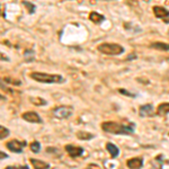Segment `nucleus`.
Listing matches in <instances>:
<instances>
[{"mask_svg": "<svg viewBox=\"0 0 169 169\" xmlns=\"http://www.w3.org/2000/svg\"><path fill=\"white\" fill-rule=\"evenodd\" d=\"M76 135H77V138H78L79 140H91V139L95 138V135L92 134V133L85 132V131H78L76 133Z\"/></svg>", "mask_w": 169, "mask_h": 169, "instance_id": "obj_17", "label": "nucleus"}, {"mask_svg": "<svg viewBox=\"0 0 169 169\" xmlns=\"http://www.w3.org/2000/svg\"><path fill=\"white\" fill-rule=\"evenodd\" d=\"M106 149H107V151L109 152V155H111V157L112 158L118 157V155H120V149L117 148V146H115L114 143H112V142H107Z\"/></svg>", "mask_w": 169, "mask_h": 169, "instance_id": "obj_12", "label": "nucleus"}, {"mask_svg": "<svg viewBox=\"0 0 169 169\" xmlns=\"http://www.w3.org/2000/svg\"><path fill=\"white\" fill-rule=\"evenodd\" d=\"M23 6L26 7L28 14H34L35 10H36V6L34 3H32V2H29V1H23Z\"/></svg>", "mask_w": 169, "mask_h": 169, "instance_id": "obj_20", "label": "nucleus"}, {"mask_svg": "<svg viewBox=\"0 0 169 169\" xmlns=\"http://www.w3.org/2000/svg\"><path fill=\"white\" fill-rule=\"evenodd\" d=\"M150 47L153 50H158V51H169V44L164 43V42H153L150 44Z\"/></svg>", "mask_w": 169, "mask_h": 169, "instance_id": "obj_15", "label": "nucleus"}, {"mask_svg": "<svg viewBox=\"0 0 169 169\" xmlns=\"http://www.w3.org/2000/svg\"><path fill=\"white\" fill-rule=\"evenodd\" d=\"M169 114V103H161L157 108V115L167 116Z\"/></svg>", "mask_w": 169, "mask_h": 169, "instance_id": "obj_14", "label": "nucleus"}, {"mask_svg": "<svg viewBox=\"0 0 169 169\" xmlns=\"http://www.w3.org/2000/svg\"><path fill=\"white\" fill-rule=\"evenodd\" d=\"M101 129L103 131L112 134H118V135H130L134 133V127L131 125H125V124L118 123V122H103L101 123Z\"/></svg>", "mask_w": 169, "mask_h": 169, "instance_id": "obj_1", "label": "nucleus"}, {"mask_svg": "<svg viewBox=\"0 0 169 169\" xmlns=\"http://www.w3.org/2000/svg\"><path fill=\"white\" fill-rule=\"evenodd\" d=\"M29 77L42 83H63L64 78L61 75H53V73H45V72H32Z\"/></svg>", "mask_w": 169, "mask_h": 169, "instance_id": "obj_2", "label": "nucleus"}, {"mask_svg": "<svg viewBox=\"0 0 169 169\" xmlns=\"http://www.w3.org/2000/svg\"><path fill=\"white\" fill-rule=\"evenodd\" d=\"M29 101L32 104L36 105V106H45L47 105V101H45L44 98H41V97H29Z\"/></svg>", "mask_w": 169, "mask_h": 169, "instance_id": "obj_18", "label": "nucleus"}, {"mask_svg": "<svg viewBox=\"0 0 169 169\" xmlns=\"http://www.w3.org/2000/svg\"><path fill=\"white\" fill-rule=\"evenodd\" d=\"M89 19L92 23H95V24H101V23L105 21V16L101 15L97 11H91L89 14Z\"/></svg>", "mask_w": 169, "mask_h": 169, "instance_id": "obj_13", "label": "nucleus"}, {"mask_svg": "<svg viewBox=\"0 0 169 169\" xmlns=\"http://www.w3.org/2000/svg\"><path fill=\"white\" fill-rule=\"evenodd\" d=\"M6 169H21V167H14V166H8V167H6Z\"/></svg>", "mask_w": 169, "mask_h": 169, "instance_id": "obj_27", "label": "nucleus"}, {"mask_svg": "<svg viewBox=\"0 0 169 169\" xmlns=\"http://www.w3.org/2000/svg\"><path fill=\"white\" fill-rule=\"evenodd\" d=\"M3 80H5V81H9L8 83H10V85H14V86H21V85H22V82H21L19 80H16V79L5 78Z\"/></svg>", "mask_w": 169, "mask_h": 169, "instance_id": "obj_24", "label": "nucleus"}, {"mask_svg": "<svg viewBox=\"0 0 169 169\" xmlns=\"http://www.w3.org/2000/svg\"><path fill=\"white\" fill-rule=\"evenodd\" d=\"M0 155H1V160H2V159H3V158H7V157H8V156H7V155H6V153H3V152H2V151H1V153H0Z\"/></svg>", "mask_w": 169, "mask_h": 169, "instance_id": "obj_28", "label": "nucleus"}, {"mask_svg": "<svg viewBox=\"0 0 169 169\" xmlns=\"http://www.w3.org/2000/svg\"><path fill=\"white\" fill-rule=\"evenodd\" d=\"M10 134V131L7 129V127H5V126H0V139L1 140H3L5 138H7L8 135Z\"/></svg>", "mask_w": 169, "mask_h": 169, "instance_id": "obj_22", "label": "nucleus"}, {"mask_svg": "<svg viewBox=\"0 0 169 169\" xmlns=\"http://www.w3.org/2000/svg\"><path fill=\"white\" fill-rule=\"evenodd\" d=\"M22 118L26 122L29 123H36V124H42L43 120L41 118V116L36 112H26L22 114Z\"/></svg>", "mask_w": 169, "mask_h": 169, "instance_id": "obj_7", "label": "nucleus"}, {"mask_svg": "<svg viewBox=\"0 0 169 169\" xmlns=\"http://www.w3.org/2000/svg\"><path fill=\"white\" fill-rule=\"evenodd\" d=\"M23 56H24L25 62H33L34 60H35V51H34L33 49H26L24 51Z\"/></svg>", "mask_w": 169, "mask_h": 169, "instance_id": "obj_16", "label": "nucleus"}, {"mask_svg": "<svg viewBox=\"0 0 169 169\" xmlns=\"http://www.w3.org/2000/svg\"><path fill=\"white\" fill-rule=\"evenodd\" d=\"M26 146V141H18V140H10L6 143V146L8 148V150H10L11 152L15 153H22L24 146Z\"/></svg>", "mask_w": 169, "mask_h": 169, "instance_id": "obj_5", "label": "nucleus"}, {"mask_svg": "<svg viewBox=\"0 0 169 169\" xmlns=\"http://www.w3.org/2000/svg\"><path fill=\"white\" fill-rule=\"evenodd\" d=\"M73 113V108L71 106H59V107H55L53 109V115L55 116L56 118L59 120H66V118H69Z\"/></svg>", "mask_w": 169, "mask_h": 169, "instance_id": "obj_4", "label": "nucleus"}, {"mask_svg": "<svg viewBox=\"0 0 169 169\" xmlns=\"http://www.w3.org/2000/svg\"><path fill=\"white\" fill-rule=\"evenodd\" d=\"M139 115L141 117H149V116H153L155 115V108L152 104H144L141 105L139 107Z\"/></svg>", "mask_w": 169, "mask_h": 169, "instance_id": "obj_9", "label": "nucleus"}, {"mask_svg": "<svg viewBox=\"0 0 169 169\" xmlns=\"http://www.w3.org/2000/svg\"><path fill=\"white\" fill-rule=\"evenodd\" d=\"M152 11H153V14H155V16L157 18L162 19L165 23H168L167 18H169V10L167 8H165L162 6H153Z\"/></svg>", "mask_w": 169, "mask_h": 169, "instance_id": "obj_6", "label": "nucleus"}, {"mask_svg": "<svg viewBox=\"0 0 169 169\" xmlns=\"http://www.w3.org/2000/svg\"><path fill=\"white\" fill-rule=\"evenodd\" d=\"M126 166L129 169H141L143 167V158L136 157L129 159L126 161Z\"/></svg>", "mask_w": 169, "mask_h": 169, "instance_id": "obj_10", "label": "nucleus"}, {"mask_svg": "<svg viewBox=\"0 0 169 169\" xmlns=\"http://www.w3.org/2000/svg\"><path fill=\"white\" fill-rule=\"evenodd\" d=\"M162 159H164V156H162V155H160L159 157L156 158L155 161L152 162V169H162V166H164Z\"/></svg>", "mask_w": 169, "mask_h": 169, "instance_id": "obj_19", "label": "nucleus"}, {"mask_svg": "<svg viewBox=\"0 0 169 169\" xmlns=\"http://www.w3.org/2000/svg\"><path fill=\"white\" fill-rule=\"evenodd\" d=\"M66 151L68 152V155L71 158H77V157H81L83 155V148L81 146H73V144H67L64 146Z\"/></svg>", "mask_w": 169, "mask_h": 169, "instance_id": "obj_8", "label": "nucleus"}, {"mask_svg": "<svg viewBox=\"0 0 169 169\" xmlns=\"http://www.w3.org/2000/svg\"><path fill=\"white\" fill-rule=\"evenodd\" d=\"M21 169H29V167L27 165H25V166H21Z\"/></svg>", "mask_w": 169, "mask_h": 169, "instance_id": "obj_29", "label": "nucleus"}, {"mask_svg": "<svg viewBox=\"0 0 169 169\" xmlns=\"http://www.w3.org/2000/svg\"><path fill=\"white\" fill-rule=\"evenodd\" d=\"M86 169H101V168L98 166V165H96V164H89Z\"/></svg>", "mask_w": 169, "mask_h": 169, "instance_id": "obj_25", "label": "nucleus"}, {"mask_svg": "<svg viewBox=\"0 0 169 169\" xmlns=\"http://www.w3.org/2000/svg\"><path fill=\"white\" fill-rule=\"evenodd\" d=\"M97 50L105 55H121L124 53V47L117 43H101L97 46Z\"/></svg>", "mask_w": 169, "mask_h": 169, "instance_id": "obj_3", "label": "nucleus"}, {"mask_svg": "<svg viewBox=\"0 0 169 169\" xmlns=\"http://www.w3.org/2000/svg\"><path fill=\"white\" fill-rule=\"evenodd\" d=\"M117 91L120 92V94H122L124 96H127V97H131V98H135L138 95L136 94H133V92H131V91H129V90L124 89V88H120V89H117Z\"/></svg>", "mask_w": 169, "mask_h": 169, "instance_id": "obj_23", "label": "nucleus"}, {"mask_svg": "<svg viewBox=\"0 0 169 169\" xmlns=\"http://www.w3.org/2000/svg\"><path fill=\"white\" fill-rule=\"evenodd\" d=\"M46 152H59V150L56 148H46Z\"/></svg>", "mask_w": 169, "mask_h": 169, "instance_id": "obj_26", "label": "nucleus"}, {"mask_svg": "<svg viewBox=\"0 0 169 169\" xmlns=\"http://www.w3.org/2000/svg\"><path fill=\"white\" fill-rule=\"evenodd\" d=\"M31 150L33 151L34 153H38L40 151H41V143L38 142V141H34L31 143Z\"/></svg>", "mask_w": 169, "mask_h": 169, "instance_id": "obj_21", "label": "nucleus"}, {"mask_svg": "<svg viewBox=\"0 0 169 169\" xmlns=\"http://www.w3.org/2000/svg\"><path fill=\"white\" fill-rule=\"evenodd\" d=\"M29 162L32 164V166L35 169H50V164H46L45 161L35 159V158H31Z\"/></svg>", "mask_w": 169, "mask_h": 169, "instance_id": "obj_11", "label": "nucleus"}]
</instances>
